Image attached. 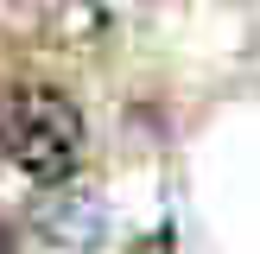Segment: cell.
Segmentation results:
<instances>
[{
    "mask_svg": "<svg viewBox=\"0 0 260 254\" xmlns=\"http://www.w3.org/2000/svg\"><path fill=\"white\" fill-rule=\"evenodd\" d=\"M83 152V114L51 83H13L0 89V159L19 165L38 184H63Z\"/></svg>",
    "mask_w": 260,
    "mask_h": 254,
    "instance_id": "6da1fadb",
    "label": "cell"
},
{
    "mask_svg": "<svg viewBox=\"0 0 260 254\" xmlns=\"http://www.w3.org/2000/svg\"><path fill=\"white\" fill-rule=\"evenodd\" d=\"M38 235L57 241V248H89V241L102 235V197L89 184H70V190H51L45 203L32 210Z\"/></svg>",
    "mask_w": 260,
    "mask_h": 254,
    "instance_id": "7a4b0ae2",
    "label": "cell"
}]
</instances>
